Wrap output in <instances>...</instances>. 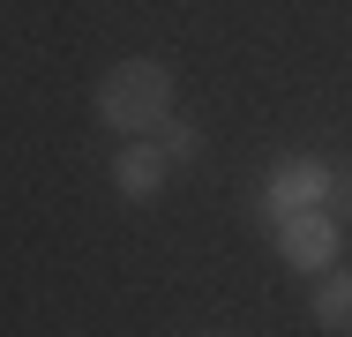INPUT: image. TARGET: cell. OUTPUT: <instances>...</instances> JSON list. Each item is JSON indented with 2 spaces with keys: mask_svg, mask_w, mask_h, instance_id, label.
I'll return each instance as SVG.
<instances>
[{
  "mask_svg": "<svg viewBox=\"0 0 352 337\" xmlns=\"http://www.w3.org/2000/svg\"><path fill=\"white\" fill-rule=\"evenodd\" d=\"M173 113V67L165 61H120L98 83V120L113 135H142Z\"/></svg>",
  "mask_w": 352,
  "mask_h": 337,
  "instance_id": "cell-1",
  "label": "cell"
},
{
  "mask_svg": "<svg viewBox=\"0 0 352 337\" xmlns=\"http://www.w3.org/2000/svg\"><path fill=\"white\" fill-rule=\"evenodd\" d=\"M278 255L292 270H330V255H338V217L330 210H292L278 232Z\"/></svg>",
  "mask_w": 352,
  "mask_h": 337,
  "instance_id": "cell-2",
  "label": "cell"
},
{
  "mask_svg": "<svg viewBox=\"0 0 352 337\" xmlns=\"http://www.w3.org/2000/svg\"><path fill=\"white\" fill-rule=\"evenodd\" d=\"M165 173H173V157H165L157 142H135V150L120 157V173H113V180H120V195H128V202H150L157 188H165Z\"/></svg>",
  "mask_w": 352,
  "mask_h": 337,
  "instance_id": "cell-3",
  "label": "cell"
},
{
  "mask_svg": "<svg viewBox=\"0 0 352 337\" xmlns=\"http://www.w3.org/2000/svg\"><path fill=\"white\" fill-rule=\"evenodd\" d=\"M322 195H330V173H322V165H307V157H300V165H278V188H270V202H278L285 217H292V210H315Z\"/></svg>",
  "mask_w": 352,
  "mask_h": 337,
  "instance_id": "cell-4",
  "label": "cell"
},
{
  "mask_svg": "<svg viewBox=\"0 0 352 337\" xmlns=\"http://www.w3.org/2000/svg\"><path fill=\"white\" fill-rule=\"evenodd\" d=\"M315 323L338 330V337H352V270H330V277H322V292H315Z\"/></svg>",
  "mask_w": 352,
  "mask_h": 337,
  "instance_id": "cell-5",
  "label": "cell"
},
{
  "mask_svg": "<svg viewBox=\"0 0 352 337\" xmlns=\"http://www.w3.org/2000/svg\"><path fill=\"white\" fill-rule=\"evenodd\" d=\"M352 210V180H330V217H345Z\"/></svg>",
  "mask_w": 352,
  "mask_h": 337,
  "instance_id": "cell-6",
  "label": "cell"
}]
</instances>
